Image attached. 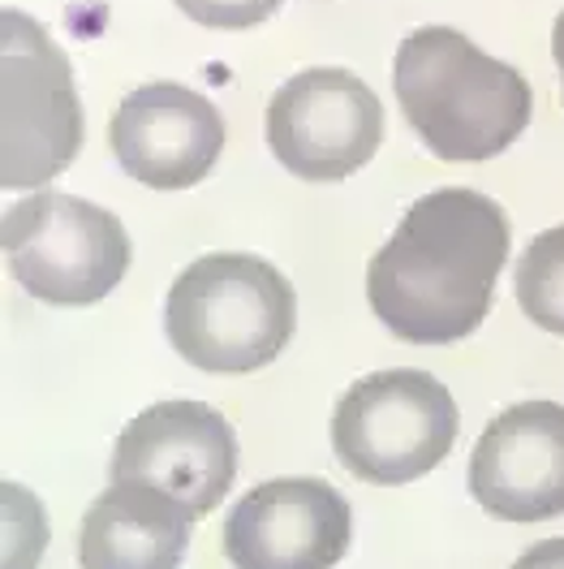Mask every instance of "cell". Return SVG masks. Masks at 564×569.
<instances>
[{
    "instance_id": "4",
    "label": "cell",
    "mask_w": 564,
    "mask_h": 569,
    "mask_svg": "<svg viewBox=\"0 0 564 569\" xmlns=\"http://www.w3.org/2000/svg\"><path fill=\"white\" fill-rule=\"evenodd\" d=\"M461 410L431 371L392 367L362 376L332 415V449L362 483L423 479L457 445Z\"/></svg>"
},
{
    "instance_id": "12",
    "label": "cell",
    "mask_w": 564,
    "mask_h": 569,
    "mask_svg": "<svg viewBox=\"0 0 564 569\" xmlns=\"http://www.w3.org/2000/svg\"><path fill=\"white\" fill-rule=\"evenodd\" d=\"M194 513L147 483H108L82 513V569H181Z\"/></svg>"
},
{
    "instance_id": "3",
    "label": "cell",
    "mask_w": 564,
    "mask_h": 569,
    "mask_svg": "<svg viewBox=\"0 0 564 569\" xmlns=\"http://www.w3.org/2000/svg\"><path fill=\"white\" fill-rule=\"evenodd\" d=\"M298 293L259 254L215 250L194 259L169 289L164 332L190 367L215 376L259 371L289 346Z\"/></svg>"
},
{
    "instance_id": "9",
    "label": "cell",
    "mask_w": 564,
    "mask_h": 569,
    "mask_svg": "<svg viewBox=\"0 0 564 569\" xmlns=\"http://www.w3.org/2000/svg\"><path fill=\"white\" fill-rule=\"evenodd\" d=\"M350 500L323 479H272L250 488L224 522L233 569H336L350 552Z\"/></svg>"
},
{
    "instance_id": "15",
    "label": "cell",
    "mask_w": 564,
    "mask_h": 569,
    "mask_svg": "<svg viewBox=\"0 0 564 569\" xmlns=\"http://www.w3.org/2000/svg\"><path fill=\"white\" fill-rule=\"evenodd\" d=\"M513 569H564V535L526 548V552L513 561Z\"/></svg>"
},
{
    "instance_id": "8",
    "label": "cell",
    "mask_w": 564,
    "mask_h": 569,
    "mask_svg": "<svg viewBox=\"0 0 564 569\" xmlns=\"http://www.w3.org/2000/svg\"><path fill=\"white\" fill-rule=\"evenodd\" d=\"M238 479V431L203 401H155L112 445L108 483H147L181 509L212 513Z\"/></svg>"
},
{
    "instance_id": "5",
    "label": "cell",
    "mask_w": 564,
    "mask_h": 569,
    "mask_svg": "<svg viewBox=\"0 0 564 569\" xmlns=\"http://www.w3.org/2000/svg\"><path fill=\"white\" fill-rule=\"evenodd\" d=\"M0 186L31 190L66 173L82 147L70 57L22 9L0 13Z\"/></svg>"
},
{
    "instance_id": "11",
    "label": "cell",
    "mask_w": 564,
    "mask_h": 569,
    "mask_svg": "<svg viewBox=\"0 0 564 569\" xmlns=\"http://www.w3.org/2000/svg\"><path fill=\"white\" fill-rule=\"evenodd\" d=\"M108 142L117 164L147 190H190L224 151V117L181 82H147L112 112Z\"/></svg>"
},
{
    "instance_id": "6",
    "label": "cell",
    "mask_w": 564,
    "mask_h": 569,
    "mask_svg": "<svg viewBox=\"0 0 564 569\" xmlns=\"http://www.w3.org/2000/svg\"><path fill=\"white\" fill-rule=\"evenodd\" d=\"M13 281L52 307H91L130 272V233L117 216L78 194L39 190L0 224Z\"/></svg>"
},
{
    "instance_id": "13",
    "label": "cell",
    "mask_w": 564,
    "mask_h": 569,
    "mask_svg": "<svg viewBox=\"0 0 564 569\" xmlns=\"http://www.w3.org/2000/svg\"><path fill=\"white\" fill-rule=\"evenodd\" d=\"M513 284L526 320L564 337V224L530 238V247L517 259Z\"/></svg>"
},
{
    "instance_id": "7",
    "label": "cell",
    "mask_w": 564,
    "mask_h": 569,
    "mask_svg": "<svg viewBox=\"0 0 564 569\" xmlns=\"http://www.w3.org/2000/svg\"><path fill=\"white\" fill-rule=\"evenodd\" d=\"M384 108L350 70H302L268 104V147L293 178L345 181L375 160Z\"/></svg>"
},
{
    "instance_id": "2",
    "label": "cell",
    "mask_w": 564,
    "mask_h": 569,
    "mask_svg": "<svg viewBox=\"0 0 564 569\" xmlns=\"http://www.w3.org/2000/svg\"><path fill=\"white\" fill-rule=\"evenodd\" d=\"M392 87L410 130L440 160L479 164L522 139L534 96L522 70L487 57L453 27H419L396 48Z\"/></svg>"
},
{
    "instance_id": "16",
    "label": "cell",
    "mask_w": 564,
    "mask_h": 569,
    "mask_svg": "<svg viewBox=\"0 0 564 569\" xmlns=\"http://www.w3.org/2000/svg\"><path fill=\"white\" fill-rule=\"evenodd\" d=\"M552 57H556V70H561V87H564V9L556 18V31H552Z\"/></svg>"
},
{
    "instance_id": "10",
    "label": "cell",
    "mask_w": 564,
    "mask_h": 569,
    "mask_svg": "<svg viewBox=\"0 0 564 569\" xmlns=\"http://www.w3.org/2000/svg\"><path fill=\"white\" fill-rule=\"evenodd\" d=\"M470 492L500 522H547L564 513V406L517 401L474 445Z\"/></svg>"
},
{
    "instance_id": "14",
    "label": "cell",
    "mask_w": 564,
    "mask_h": 569,
    "mask_svg": "<svg viewBox=\"0 0 564 569\" xmlns=\"http://www.w3.org/2000/svg\"><path fill=\"white\" fill-rule=\"evenodd\" d=\"M177 9L212 31H246L268 22L281 9V0H177Z\"/></svg>"
},
{
    "instance_id": "1",
    "label": "cell",
    "mask_w": 564,
    "mask_h": 569,
    "mask_svg": "<svg viewBox=\"0 0 564 569\" xmlns=\"http://www.w3.org/2000/svg\"><path fill=\"white\" fill-rule=\"evenodd\" d=\"M508 216L465 186H444L410 203L366 268V302L392 337L410 346L465 341L492 311L508 263Z\"/></svg>"
}]
</instances>
